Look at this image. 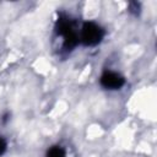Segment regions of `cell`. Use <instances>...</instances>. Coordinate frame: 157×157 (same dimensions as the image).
<instances>
[{"label":"cell","instance_id":"1","mask_svg":"<svg viewBox=\"0 0 157 157\" xmlns=\"http://www.w3.org/2000/svg\"><path fill=\"white\" fill-rule=\"evenodd\" d=\"M55 32L63 38V47L66 52L72 50L80 42L75 28V22L65 15H60L58 17L55 23Z\"/></svg>","mask_w":157,"mask_h":157},{"label":"cell","instance_id":"2","mask_svg":"<svg viewBox=\"0 0 157 157\" xmlns=\"http://www.w3.org/2000/svg\"><path fill=\"white\" fill-rule=\"evenodd\" d=\"M104 34H105L104 29L99 25H97L96 22L88 21L82 25L78 39L86 47H94L102 42V39L104 38Z\"/></svg>","mask_w":157,"mask_h":157},{"label":"cell","instance_id":"3","mask_svg":"<svg viewBox=\"0 0 157 157\" xmlns=\"http://www.w3.org/2000/svg\"><path fill=\"white\" fill-rule=\"evenodd\" d=\"M99 83L105 90H119L125 85V78L118 72L104 71L99 78Z\"/></svg>","mask_w":157,"mask_h":157},{"label":"cell","instance_id":"4","mask_svg":"<svg viewBox=\"0 0 157 157\" xmlns=\"http://www.w3.org/2000/svg\"><path fill=\"white\" fill-rule=\"evenodd\" d=\"M65 156H66V152L61 146H52L47 151L45 157H65Z\"/></svg>","mask_w":157,"mask_h":157},{"label":"cell","instance_id":"5","mask_svg":"<svg viewBox=\"0 0 157 157\" xmlns=\"http://www.w3.org/2000/svg\"><path fill=\"white\" fill-rule=\"evenodd\" d=\"M128 10H129V12L131 15L139 16L140 15V11H141V5L137 1H130L129 2V6H128Z\"/></svg>","mask_w":157,"mask_h":157},{"label":"cell","instance_id":"6","mask_svg":"<svg viewBox=\"0 0 157 157\" xmlns=\"http://www.w3.org/2000/svg\"><path fill=\"white\" fill-rule=\"evenodd\" d=\"M6 147H7V144H6V141L2 139V137H0V156L6 151Z\"/></svg>","mask_w":157,"mask_h":157}]
</instances>
